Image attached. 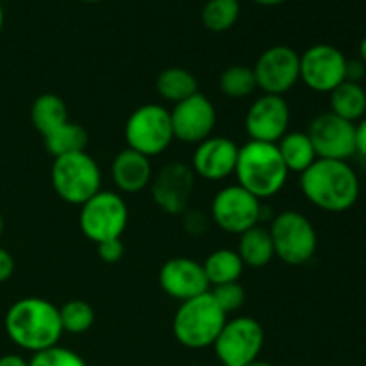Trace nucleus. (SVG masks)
<instances>
[{"mask_svg":"<svg viewBox=\"0 0 366 366\" xmlns=\"http://www.w3.org/2000/svg\"><path fill=\"white\" fill-rule=\"evenodd\" d=\"M4 7H2V4H0V32H2V29H4Z\"/></svg>","mask_w":366,"mask_h":366,"instance_id":"41","label":"nucleus"},{"mask_svg":"<svg viewBox=\"0 0 366 366\" xmlns=\"http://www.w3.org/2000/svg\"><path fill=\"white\" fill-rule=\"evenodd\" d=\"M0 366H29V360H25L21 354H4L0 356Z\"/></svg>","mask_w":366,"mask_h":366,"instance_id":"37","label":"nucleus"},{"mask_svg":"<svg viewBox=\"0 0 366 366\" xmlns=\"http://www.w3.org/2000/svg\"><path fill=\"white\" fill-rule=\"evenodd\" d=\"M366 75V64L361 59H347V81L361 82Z\"/></svg>","mask_w":366,"mask_h":366,"instance_id":"35","label":"nucleus"},{"mask_svg":"<svg viewBox=\"0 0 366 366\" xmlns=\"http://www.w3.org/2000/svg\"><path fill=\"white\" fill-rule=\"evenodd\" d=\"M360 59L366 64V36L361 39V43H360Z\"/></svg>","mask_w":366,"mask_h":366,"instance_id":"38","label":"nucleus"},{"mask_svg":"<svg viewBox=\"0 0 366 366\" xmlns=\"http://www.w3.org/2000/svg\"><path fill=\"white\" fill-rule=\"evenodd\" d=\"M195 179L192 167L181 161H174L161 168L154 174L150 182V195L156 206L163 213L179 217L189 209L193 189H195Z\"/></svg>","mask_w":366,"mask_h":366,"instance_id":"13","label":"nucleus"},{"mask_svg":"<svg viewBox=\"0 0 366 366\" xmlns=\"http://www.w3.org/2000/svg\"><path fill=\"white\" fill-rule=\"evenodd\" d=\"M156 92L164 102L179 104L199 93V81L189 70L182 66L164 68L156 79Z\"/></svg>","mask_w":366,"mask_h":366,"instance_id":"23","label":"nucleus"},{"mask_svg":"<svg viewBox=\"0 0 366 366\" xmlns=\"http://www.w3.org/2000/svg\"><path fill=\"white\" fill-rule=\"evenodd\" d=\"M211 295H213L214 302L220 306V310L224 311L225 315H232L236 311L242 310L245 306V299L247 293L245 288L238 282H227V285H220V286H213L209 290Z\"/></svg>","mask_w":366,"mask_h":366,"instance_id":"31","label":"nucleus"},{"mask_svg":"<svg viewBox=\"0 0 366 366\" xmlns=\"http://www.w3.org/2000/svg\"><path fill=\"white\" fill-rule=\"evenodd\" d=\"M227 322V315L214 302L211 292L179 304L172 322L175 340L192 350L213 347Z\"/></svg>","mask_w":366,"mask_h":366,"instance_id":"4","label":"nucleus"},{"mask_svg":"<svg viewBox=\"0 0 366 366\" xmlns=\"http://www.w3.org/2000/svg\"><path fill=\"white\" fill-rule=\"evenodd\" d=\"M129 224V206L118 192L100 189L81 206L79 227L95 245L122 238Z\"/></svg>","mask_w":366,"mask_h":366,"instance_id":"8","label":"nucleus"},{"mask_svg":"<svg viewBox=\"0 0 366 366\" xmlns=\"http://www.w3.org/2000/svg\"><path fill=\"white\" fill-rule=\"evenodd\" d=\"M129 149L147 157L161 156L174 143L170 109L163 104H143L129 114L124 129Z\"/></svg>","mask_w":366,"mask_h":366,"instance_id":"7","label":"nucleus"},{"mask_svg":"<svg viewBox=\"0 0 366 366\" xmlns=\"http://www.w3.org/2000/svg\"><path fill=\"white\" fill-rule=\"evenodd\" d=\"M184 218V227L189 234L193 236H200L207 231V225H209V218L202 213V211H186L182 214Z\"/></svg>","mask_w":366,"mask_h":366,"instance_id":"33","label":"nucleus"},{"mask_svg":"<svg viewBox=\"0 0 366 366\" xmlns=\"http://www.w3.org/2000/svg\"><path fill=\"white\" fill-rule=\"evenodd\" d=\"M202 267L211 288L227 285V282H238L242 279L243 272H245V264H243L242 257L232 249L213 250L206 257Z\"/></svg>","mask_w":366,"mask_h":366,"instance_id":"25","label":"nucleus"},{"mask_svg":"<svg viewBox=\"0 0 366 366\" xmlns=\"http://www.w3.org/2000/svg\"><path fill=\"white\" fill-rule=\"evenodd\" d=\"M68 120L70 118H68L66 102L56 93H41L32 102L31 124L43 138L59 129L63 124H66Z\"/></svg>","mask_w":366,"mask_h":366,"instance_id":"22","label":"nucleus"},{"mask_svg":"<svg viewBox=\"0 0 366 366\" xmlns=\"http://www.w3.org/2000/svg\"><path fill=\"white\" fill-rule=\"evenodd\" d=\"M50 182L63 202L79 206L102 189V170L88 152L56 157L50 168Z\"/></svg>","mask_w":366,"mask_h":366,"instance_id":"5","label":"nucleus"},{"mask_svg":"<svg viewBox=\"0 0 366 366\" xmlns=\"http://www.w3.org/2000/svg\"><path fill=\"white\" fill-rule=\"evenodd\" d=\"M329 95H331L329 99L331 113H335L336 117L352 124H357L361 118L366 117V89L361 82L343 81Z\"/></svg>","mask_w":366,"mask_h":366,"instance_id":"24","label":"nucleus"},{"mask_svg":"<svg viewBox=\"0 0 366 366\" xmlns=\"http://www.w3.org/2000/svg\"><path fill=\"white\" fill-rule=\"evenodd\" d=\"M159 286L168 297L179 300V304L202 295L211 288L202 263L186 256L172 257L161 267Z\"/></svg>","mask_w":366,"mask_h":366,"instance_id":"18","label":"nucleus"},{"mask_svg":"<svg viewBox=\"0 0 366 366\" xmlns=\"http://www.w3.org/2000/svg\"><path fill=\"white\" fill-rule=\"evenodd\" d=\"M82 2H89V4H95V2H102V0H82Z\"/></svg>","mask_w":366,"mask_h":366,"instance_id":"43","label":"nucleus"},{"mask_svg":"<svg viewBox=\"0 0 366 366\" xmlns=\"http://www.w3.org/2000/svg\"><path fill=\"white\" fill-rule=\"evenodd\" d=\"M263 345V325L252 317H234L227 318L214 340L213 350L224 366H243L259 360Z\"/></svg>","mask_w":366,"mask_h":366,"instance_id":"10","label":"nucleus"},{"mask_svg":"<svg viewBox=\"0 0 366 366\" xmlns=\"http://www.w3.org/2000/svg\"><path fill=\"white\" fill-rule=\"evenodd\" d=\"M170 118L175 139L186 145H199L213 136L218 114L211 99L199 92L175 104L170 109Z\"/></svg>","mask_w":366,"mask_h":366,"instance_id":"15","label":"nucleus"},{"mask_svg":"<svg viewBox=\"0 0 366 366\" xmlns=\"http://www.w3.org/2000/svg\"><path fill=\"white\" fill-rule=\"evenodd\" d=\"M4 331L13 345L29 354L59 345L64 335L59 307L41 297H24L11 304L4 317Z\"/></svg>","mask_w":366,"mask_h":366,"instance_id":"1","label":"nucleus"},{"mask_svg":"<svg viewBox=\"0 0 366 366\" xmlns=\"http://www.w3.org/2000/svg\"><path fill=\"white\" fill-rule=\"evenodd\" d=\"M63 332L68 335H84L95 324V310L86 300L74 299L59 307Z\"/></svg>","mask_w":366,"mask_h":366,"instance_id":"29","label":"nucleus"},{"mask_svg":"<svg viewBox=\"0 0 366 366\" xmlns=\"http://www.w3.org/2000/svg\"><path fill=\"white\" fill-rule=\"evenodd\" d=\"M243 366H274V365L268 363V361H263V360H256V361H252V363L243 365Z\"/></svg>","mask_w":366,"mask_h":366,"instance_id":"40","label":"nucleus"},{"mask_svg":"<svg viewBox=\"0 0 366 366\" xmlns=\"http://www.w3.org/2000/svg\"><path fill=\"white\" fill-rule=\"evenodd\" d=\"M97 252H99V257L104 261V263H118V261L124 257L125 245L122 242V238L117 239H107V242H102L97 245Z\"/></svg>","mask_w":366,"mask_h":366,"instance_id":"32","label":"nucleus"},{"mask_svg":"<svg viewBox=\"0 0 366 366\" xmlns=\"http://www.w3.org/2000/svg\"><path fill=\"white\" fill-rule=\"evenodd\" d=\"M275 257L290 267L310 263L318 249V234L306 214L286 209L275 214L268 227Z\"/></svg>","mask_w":366,"mask_h":366,"instance_id":"6","label":"nucleus"},{"mask_svg":"<svg viewBox=\"0 0 366 366\" xmlns=\"http://www.w3.org/2000/svg\"><path fill=\"white\" fill-rule=\"evenodd\" d=\"M306 132L318 159L349 161L356 154V124L331 111L317 114Z\"/></svg>","mask_w":366,"mask_h":366,"instance_id":"14","label":"nucleus"},{"mask_svg":"<svg viewBox=\"0 0 366 366\" xmlns=\"http://www.w3.org/2000/svg\"><path fill=\"white\" fill-rule=\"evenodd\" d=\"M236 252L242 257L245 268H264L270 264L275 259V250L268 227L259 224L239 234Z\"/></svg>","mask_w":366,"mask_h":366,"instance_id":"20","label":"nucleus"},{"mask_svg":"<svg viewBox=\"0 0 366 366\" xmlns=\"http://www.w3.org/2000/svg\"><path fill=\"white\" fill-rule=\"evenodd\" d=\"M45 149L50 156L56 157L68 156V154L84 152L88 147V132L77 122L68 120L49 136H45Z\"/></svg>","mask_w":366,"mask_h":366,"instance_id":"26","label":"nucleus"},{"mask_svg":"<svg viewBox=\"0 0 366 366\" xmlns=\"http://www.w3.org/2000/svg\"><path fill=\"white\" fill-rule=\"evenodd\" d=\"M14 274V259L11 252L4 247H0V285L9 281Z\"/></svg>","mask_w":366,"mask_h":366,"instance_id":"34","label":"nucleus"},{"mask_svg":"<svg viewBox=\"0 0 366 366\" xmlns=\"http://www.w3.org/2000/svg\"><path fill=\"white\" fill-rule=\"evenodd\" d=\"M252 70L257 89L285 97L300 82V54L288 45H274L257 57Z\"/></svg>","mask_w":366,"mask_h":366,"instance_id":"11","label":"nucleus"},{"mask_svg":"<svg viewBox=\"0 0 366 366\" xmlns=\"http://www.w3.org/2000/svg\"><path fill=\"white\" fill-rule=\"evenodd\" d=\"M263 200L239 184L220 188L211 202V222L229 234H243L249 229L263 224Z\"/></svg>","mask_w":366,"mask_h":366,"instance_id":"9","label":"nucleus"},{"mask_svg":"<svg viewBox=\"0 0 366 366\" xmlns=\"http://www.w3.org/2000/svg\"><path fill=\"white\" fill-rule=\"evenodd\" d=\"M300 189L325 213H345L360 199V177L347 161L317 159L300 174Z\"/></svg>","mask_w":366,"mask_h":366,"instance_id":"2","label":"nucleus"},{"mask_svg":"<svg viewBox=\"0 0 366 366\" xmlns=\"http://www.w3.org/2000/svg\"><path fill=\"white\" fill-rule=\"evenodd\" d=\"M356 154L366 159V117L356 124Z\"/></svg>","mask_w":366,"mask_h":366,"instance_id":"36","label":"nucleus"},{"mask_svg":"<svg viewBox=\"0 0 366 366\" xmlns=\"http://www.w3.org/2000/svg\"><path fill=\"white\" fill-rule=\"evenodd\" d=\"M234 175L242 188L259 200H267L285 188L290 172L282 163L277 145L249 139L239 147Z\"/></svg>","mask_w":366,"mask_h":366,"instance_id":"3","label":"nucleus"},{"mask_svg":"<svg viewBox=\"0 0 366 366\" xmlns=\"http://www.w3.org/2000/svg\"><path fill=\"white\" fill-rule=\"evenodd\" d=\"M29 366H88V363L75 350L56 345L52 349L32 354Z\"/></svg>","mask_w":366,"mask_h":366,"instance_id":"30","label":"nucleus"},{"mask_svg":"<svg viewBox=\"0 0 366 366\" xmlns=\"http://www.w3.org/2000/svg\"><path fill=\"white\" fill-rule=\"evenodd\" d=\"M4 229H6V222H4L2 214H0V238H2V234H4Z\"/></svg>","mask_w":366,"mask_h":366,"instance_id":"42","label":"nucleus"},{"mask_svg":"<svg viewBox=\"0 0 366 366\" xmlns=\"http://www.w3.org/2000/svg\"><path fill=\"white\" fill-rule=\"evenodd\" d=\"M292 111L285 97L263 93L249 106L245 131L252 142L277 143L290 131Z\"/></svg>","mask_w":366,"mask_h":366,"instance_id":"16","label":"nucleus"},{"mask_svg":"<svg viewBox=\"0 0 366 366\" xmlns=\"http://www.w3.org/2000/svg\"><path fill=\"white\" fill-rule=\"evenodd\" d=\"M218 88L222 95L229 97L232 100L249 99L257 92L256 75H254L252 66L247 64H232L225 68L218 79Z\"/></svg>","mask_w":366,"mask_h":366,"instance_id":"27","label":"nucleus"},{"mask_svg":"<svg viewBox=\"0 0 366 366\" xmlns=\"http://www.w3.org/2000/svg\"><path fill=\"white\" fill-rule=\"evenodd\" d=\"M257 4H261V6H279V4L286 2V0H256Z\"/></svg>","mask_w":366,"mask_h":366,"instance_id":"39","label":"nucleus"},{"mask_svg":"<svg viewBox=\"0 0 366 366\" xmlns=\"http://www.w3.org/2000/svg\"><path fill=\"white\" fill-rule=\"evenodd\" d=\"M111 179L120 193L132 195L143 192L154 179L152 161L127 147L114 156L111 163Z\"/></svg>","mask_w":366,"mask_h":366,"instance_id":"19","label":"nucleus"},{"mask_svg":"<svg viewBox=\"0 0 366 366\" xmlns=\"http://www.w3.org/2000/svg\"><path fill=\"white\" fill-rule=\"evenodd\" d=\"M275 145L290 174L300 175L318 159L306 131H288Z\"/></svg>","mask_w":366,"mask_h":366,"instance_id":"21","label":"nucleus"},{"mask_svg":"<svg viewBox=\"0 0 366 366\" xmlns=\"http://www.w3.org/2000/svg\"><path fill=\"white\" fill-rule=\"evenodd\" d=\"M300 81L315 93H331L347 81V57L335 45L317 43L300 54Z\"/></svg>","mask_w":366,"mask_h":366,"instance_id":"12","label":"nucleus"},{"mask_svg":"<svg viewBox=\"0 0 366 366\" xmlns=\"http://www.w3.org/2000/svg\"><path fill=\"white\" fill-rule=\"evenodd\" d=\"M239 0H207L202 9V24L211 32H225L238 21Z\"/></svg>","mask_w":366,"mask_h":366,"instance_id":"28","label":"nucleus"},{"mask_svg":"<svg viewBox=\"0 0 366 366\" xmlns=\"http://www.w3.org/2000/svg\"><path fill=\"white\" fill-rule=\"evenodd\" d=\"M239 147L234 139L225 136H211L195 145L192 170L197 177L209 182H220L234 175Z\"/></svg>","mask_w":366,"mask_h":366,"instance_id":"17","label":"nucleus"}]
</instances>
